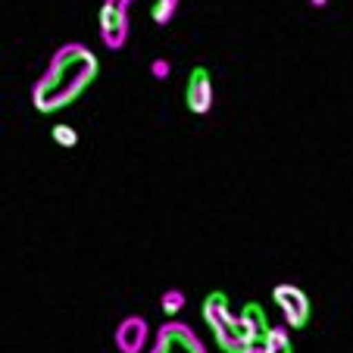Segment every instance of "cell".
I'll list each match as a JSON object with an SVG mask.
<instances>
[{"mask_svg":"<svg viewBox=\"0 0 353 353\" xmlns=\"http://www.w3.org/2000/svg\"><path fill=\"white\" fill-rule=\"evenodd\" d=\"M97 72L100 63L94 50H88L79 41H69L50 57L44 75L32 91V103L41 113H57V110L69 107L72 100H79L91 88V81L97 79Z\"/></svg>","mask_w":353,"mask_h":353,"instance_id":"6da1fadb","label":"cell"},{"mask_svg":"<svg viewBox=\"0 0 353 353\" xmlns=\"http://www.w3.org/2000/svg\"><path fill=\"white\" fill-rule=\"evenodd\" d=\"M203 322L210 325L222 353H247L244 341H241V316L232 313L228 297L222 291H213L203 300Z\"/></svg>","mask_w":353,"mask_h":353,"instance_id":"7a4b0ae2","label":"cell"},{"mask_svg":"<svg viewBox=\"0 0 353 353\" xmlns=\"http://www.w3.org/2000/svg\"><path fill=\"white\" fill-rule=\"evenodd\" d=\"M272 300L275 307L281 310V316H285V325L288 328H303L310 322V297L303 291H300L297 285H275L272 288Z\"/></svg>","mask_w":353,"mask_h":353,"instance_id":"3957f363","label":"cell"},{"mask_svg":"<svg viewBox=\"0 0 353 353\" xmlns=\"http://www.w3.org/2000/svg\"><path fill=\"white\" fill-rule=\"evenodd\" d=\"M100 41L110 50H122L128 41V13L119 0H103L100 7Z\"/></svg>","mask_w":353,"mask_h":353,"instance_id":"277c9868","label":"cell"},{"mask_svg":"<svg viewBox=\"0 0 353 353\" xmlns=\"http://www.w3.org/2000/svg\"><path fill=\"white\" fill-rule=\"evenodd\" d=\"M185 103L194 116H207L213 110V75L207 66H194L188 75L185 88Z\"/></svg>","mask_w":353,"mask_h":353,"instance_id":"5b68a950","label":"cell"},{"mask_svg":"<svg viewBox=\"0 0 353 353\" xmlns=\"http://www.w3.org/2000/svg\"><path fill=\"white\" fill-rule=\"evenodd\" d=\"M147 338H150L147 322L141 319V316H128V319H122L119 328H116V350L119 353H141L147 347Z\"/></svg>","mask_w":353,"mask_h":353,"instance_id":"8992f818","label":"cell"},{"mask_svg":"<svg viewBox=\"0 0 353 353\" xmlns=\"http://www.w3.org/2000/svg\"><path fill=\"white\" fill-rule=\"evenodd\" d=\"M269 328L272 325H269L260 303H247V307L241 310V341H244V347L256 344V341H266Z\"/></svg>","mask_w":353,"mask_h":353,"instance_id":"52a82bcc","label":"cell"},{"mask_svg":"<svg viewBox=\"0 0 353 353\" xmlns=\"http://www.w3.org/2000/svg\"><path fill=\"white\" fill-rule=\"evenodd\" d=\"M263 344H266V353H294L291 341H288V328H269Z\"/></svg>","mask_w":353,"mask_h":353,"instance_id":"ba28073f","label":"cell"},{"mask_svg":"<svg viewBox=\"0 0 353 353\" xmlns=\"http://www.w3.org/2000/svg\"><path fill=\"white\" fill-rule=\"evenodd\" d=\"M175 10H179V0H157L154 7H150V19H154L157 26H169Z\"/></svg>","mask_w":353,"mask_h":353,"instance_id":"9c48e42d","label":"cell"},{"mask_svg":"<svg viewBox=\"0 0 353 353\" xmlns=\"http://www.w3.org/2000/svg\"><path fill=\"white\" fill-rule=\"evenodd\" d=\"M160 303H163V313H166V316H179L181 307H185V294L175 291V288H172V291H163Z\"/></svg>","mask_w":353,"mask_h":353,"instance_id":"30bf717a","label":"cell"},{"mask_svg":"<svg viewBox=\"0 0 353 353\" xmlns=\"http://www.w3.org/2000/svg\"><path fill=\"white\" fill-rule=\"evenodd\" d=\"M50 134H54V141L60 147H75V144H79V132H75L72 125H66V122H57Z\"/></svg>","mask_w":353,"mask_h":353,"instance_id":"8fae6325","label":"cell"},{"mask_svg":"<svg viewBox=\"0 0 353 353\" xmlns=\"http://www.w3.org/2000/svg\"><path fill=\"white\" fill-rule=\"evenodd\" d=\"M150 72H154V79H166V75H169V63L166 60H154Z\"/></svg>","mask_w":353,"mask_h":353,"instance_id":"7c38bea8","label":"cell"},{"mask_svg":"<svg viewBox=\"0 0 353 353\" xmlns=\"http://www.w3.org/2000/svg\"><path fill=\"white\" fill-rule=\"evenodd\" d=\"M310 3H313V7H325L328 0H310Z\"/></svg>","mask_w":353,"mask_h":353,"instance_id":"4fadbf2b","label":"cell"},{"mask_svg":"<svg viewBox=\"0 0 353 353\" xmlns=\"http://www.w3.org/2000/svg\"><path fill=\"white\" fill-rule=\"evenodd\" d=\"M119 3H125V7H128V3H132V0H119Z\"/></svg>","mask_w":353,"mask_h":353,"instance_id":"5bb4252c","label":"cell"}]
</instances>
